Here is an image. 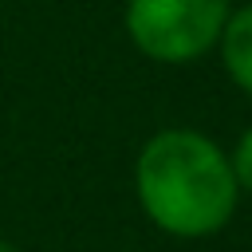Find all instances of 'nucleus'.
<instances>
[{
    "mask_svg": "<svg viewBox=\"0 0 252 252\" xmlns=\"http://www.w3.org/2000/svg\"><path fill=\"white\" fill-rule=\"evenodd\" d=\"M0 252H20V248H16L12 240H4V236H0Z\"/></svg>",
    "mask_w": 252,
    "mask_h": 252,
    "instance_id": "5",
    "label": "nucleus"
},
{
    "mask_svg": "<svg viewBox=\"0 0 252 252\" xmlns=\"http://www.w3.org/2000/svg\"><path fill=\"white\" fill-rule=\"evenodd\" d=\"M228 0H126L130 43L158 63H193L217 47Z\"/></svg>",
    "mask_w": 252,
    "mask_h": 252,
    "instance_id": "2",
    "label": "nucleus"
},
{
    "mask_svg": "<svg viewBox=\"0 0 252 252\" xmlns=\"http://www.w3.org/2000/svg\"><path fill=\"white\" fill-rule=\"evenodd\" d=\"M228 161H232V173H236V185L252 193V126H248V130L240 134V142H236V150L228 154Z\"/></svg>",
    "mask_w": 252,
    "mask_h": 252,
    "instance_id": "4",
    "label": "nucleus"
},
{
    "mask_svg": "<svg viewBox=\"0 0 252 252\" xmlns=\"http://www.w3.org/2000/svg\"><path fill=\"white\" fill-rule=\"evenodd\" d=\"M217 47H220V63H224L228 79L244 94H252V4L228 12Z\"/></svg>",
    "mask_w": 252,
    "mask_h": 252,
    "instance_id": "3",
    "label": "nucleus"
},
{
    "mask_svg": "<svg viewBox=\"0 0 252 252\" xmlns=\"http://www.w3.org/2000/svg\"><path fill=\"white\" fill-rule=\"evenodd\" d=\"M134 193L142 213L177 240L220 232L240 201L228 154L201 130H158L134 161Z\"/></svg>",
    "mask_w": 252,
    "mask_h": 252,
    "instance_id": "1",
    "label": "nucleus"
}]
</instances>
